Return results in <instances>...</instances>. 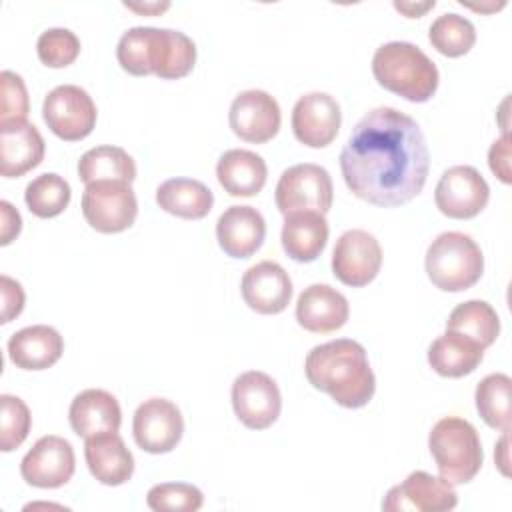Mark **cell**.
<instances>
[{
	"mask_svg": "<svg viewBox=\"0 0 512 512\" xmlns=\"http://www.w3.org/2000/svg\"><path fill=\"white\" fill-rule=\"evenodd\" d=\"M508 432L510 430H504V434H502V438H500V442L496 444V450H494V460H496V464H498V468L504 476H508Z\"/></svg>",
	"mask_w": 512,
	"mask_h": 512,
	"instance_id": "41",
	"label": "cell"
},
{
	"mask_svg": "<svg viewBox=\"0 0 512 512\" xmlns=\"http://www.w3.org/2000/svg\"><path fill=\"white\" fill-rule=\"evenodd\" d=\"M280 122V106L276 98L264 90H244L230 104L228 124L244 142L264 144L272 140L280 130Z\"/></svg>",
	"mask_w": 512,
	"mask_h": 512,
	"instance_id": "16",
	"label": "cell"
},
{
	"mask_svg": "<svg viewBox=\"0 0 512 512\" xmlns=\"http://www.w3.org/2000/svg\"><path fill=\"white\" fill-rule=\"evenodd\" d=\"M116 58L132 76L156 74L164 80H178L192 72L196 44L180 30L134 26L120 36Z\"/></svg>",
	"mask_w": 512,
	"mask_h": 512,
	"instance_id": "3",
	"label": "cell"
},
{
	"mask_svg": "<svg viewBox=\"0 0 512 512\" xmlns=\"http://www.w3.org/2000/svg\"><path fill=\"white\" fill-rule=\"evenodd\" d=\"M70 196V184L54 172L36 176L24 190V202L38 218H54L62 214L70 204Z\"/></svg>",
	"mask_w": 512,
	"mask_h": 512,
	"instance_id": "32",
	"label": "cell"
},
{
	"mask_svg": "<svg viewBox=\"0 0 512 512\" xmlns=\"http://www.w3.org/2000/svg\"><path fill=\"white\" fill-rule=\"evenodd\" d=\"M308 382L326 392L342 408L366 406L376 390V378L364 346L352 338H336L314 346L304 360Z\"/></svg>",
	"mask_w": 512,
	"mask_h": 512,
	"instance_id": "2",
	"label": "cell"
},
{
	"mask_svg": "<svg viewBox=\"0 0 512 512\" xmlns=\"http://www.w3.org/2000/svg\"><path fill=\"white\" fill-rule=\"evenodd\" d=\"M394 8L404 12L408 18H420L426 10L434 8V0L432 2H424V4H412V2H394Z\"/></svg>",
	"mask_w": 512,
	"mask_h": 512,
	"instance_id": "42",
	"label": "cell"
},
{
	"mask_svg": "<svg viewBox=\"0 0 512 512\" xmlns=\"http://www.w3.org/2000/svg\"><path fill=\"white\" fill-rule=\"evenodd\" d=\"M376 82L408 102H428L438 88L436 64L412 42L392 40L372 56Z\"/></svg>",
	"mask_w": 512,
	"mask_h": 512,
	"instance_id": "4",
	"label": "cell"
},
{
	"mask_svg": "<svg viewBox=\"0 0 512 512\" xmlns=\"http://www.w3.org/2000/svg\"><path fill=\"white\" fill-rule=\"evenodd\" d=\"M38 58L48 68H66L80 54V40L68 28H48L36 42Z\"/></svg>",
	"mask_w": 512,
	"mask_h": 512,
	"instance_id": "36",
	"label": "cell"
},
{
	"mask_svg": "<svg viewBox=\"0 0 512 512\" xmlns=\"http://www.w3.org/2000/svg\"><path fill=\"white\" fill-rule=\"evenodd\" d=\"M328 222L324 214L300 210L284 216L282 248L296 262H314L328 242Z\"/></svg>",
	"mask_w": 512,
	"mask_h": 512,
	"instance_id": "25",
	"label": "cell"
},
{
	"mask_svg": "<svg viewBox=\"0 0 512 512\" xmlns=\"http://www.w3.org/2000/svg\"><path fill=\"white\" fill-rule=\"evenodd\" d=\"M240 290L254 312L280 314L290 304L292 280L278 262L262 260L244 272Z\"/></svg>",
	"mask_w": 512,
	"mask_h": 512,
	"instance_id": "18",
	"label": "cell"
},
{
	"mask_svg": "<svg viewBox=\"0 0 512 512\" xmlns=\"http://www.w3.org/2000/svg\"><path fill=\"white\" fill-rule=\"evenodd\" d=\"M264 238V216L252 206H230L218 216L216 240L230 258H250Z\"/></svg>",
	"mask_w": 512,
	"mask_h": 512,
	"instance_id": "21",
	"label": "cell"
},
{
	"mask_svg": "<svg viewBox=\"0 0 512 512\" xmlns=\"http://www.w3.org/2000/svg\"><path fill=\"white\" fill-rule=\"evenodd\" d=\"M482 358L484 348L454 330H446L428 346V364L444 378H462L474 372Z\"/></svg>",
	"mask_w": 512,
	"mask_h": 512,
	"instance_id": "27",
	"label": "cell"
},
{
	"mask_svg": "<svg viewBox=\"0 0 512 512\" xmlns=\"http://www.w3.org/2000/svg\"><path fill=\"white\" fill-rule=\"evenodd\" d=\"M490 200V186L484 176L468 164L448 168L434 190L436 208L454 220L478 216Z\"/></svg>",
	"mask_w": 512,
	"mask_h": 512,
	"instance_id": "11",
	"label": "cell"
},
{
	"mask_svg": "<svg viewBox=\"0 0 512 512\" xmlns=\"http://www.w3.org/2000/svg\"><path fill=\"white\" fill-rule=\"evenodd\" d=\"M78 176L84 184L98 180H122L132 184L136 178V164L120 146H94L80 156Z\"/></svg>",
	"mask_w": 512,
	"mask_h": 512,
	"instance_id": "29",
	"label": "cell"
},
{
	"mask_svg": "<svg viewBox=\"0 0 512 512\" xmlns=\"http://www.w3.org/2000/svg\"><path fill=\"white\" fill-rule=\"evenodd\" d=\"M146 504L154 512H196L204 504V494L186 482H162L148 490Z\"/></svg>",
	"mask_w": 512,
	"mask_h": 512,
	"instance_id": "34",
	"label": "cell"
},
{
	"mask_svg": "<svg viewBox=\"0 0 512 512\" xmlns=\"http://www.w3.org/2000/svg\"><path fill=\"white\" fill-rule=\"evenodd\" d=\"M84 458L90 474L104 486H120L134 474V456L118 432L86 438Z\"/></svg>",
	"mask_w": 512,
	"mask_h": 512,
	"instance_id": "22",
	"label": "cell"
},
{
	"mask_svg": "<svg viewBox=\"0 0 512 512\" xmlns=\"http://www.w3.org/2000/svg\"><path fill=\"white\" fill-rule=\"evenodd\" d=\"M380 266L382 248L374 234L352 228L336 240L332 252V272L342 284L362 288L378 276Z\"/></svg>",
	"mask_w": 512,
	"mask_h": 512,
	"instance_id": "13",
	"label": "cell"
},
{
	"mask_svg": "<svg viewBox=\"0 0 512 512\" xmlns=\"http://www.w3.org/2000/svg\"><path fill=\"white\" fill-rule=\"evenodd\" d=\"M68 420L74 434L86 440L96 434L118 432L122 424V410L110 392L102 388H88L76 394L70 402Z\"/></svg>",
	"mask_w": 512,
	"mask_h": 512,
	"instance_id": "23",
	"label": "cell"
},
{
	"mask_svg": "<svg viewBox=\"0 0 512 512\" xmlns=\"http://www.w3.org/2000/svg\"><path fill=\"white\" fill-rule=\"evenodd\" d=\"M156 204L178 218L200 220L214 204L212 190L194 178H168L156 188Z\"/></svg>",
	"mask_w": 512,
	"mask_h": 512,
	"instance_id": "28",
	"label": "cell"
},
{
	"mask_svg": "<svg viewBox=\"0 0 512 512\" xmlns=\"http://www.w3.org/2000/svg\"><path fill=\"white\" fill-rule=\"evenodd\" d=\"M44 138L26 120L0 122V172L4 178H18L36 168L44 158Z\"/></svg>",
	"mask_w": 512,
	"mask_h": 512,
	"instance_id": "19",
	"label": "cell"
},
{
	"mask_svg": "<svg viewBox=\"0 0 512 512\" xmlns=\"http://www.w3.org/2000/svg\"><path fill=\"white\" fill-rule=\"evenodd\" d=\"M446 330L460 332L478 342L482 348H488L496 342L500 334V318L488 302L468 300L458 304L450 312L446 320Z\"/></svg>",
	"mask_w": 512,
	"mask_h": 512,
	"instance_id": "30",
	"label": "cell"
},
{
	"mask_svg": "<svg viewBox=\"0 0 512 512\" xmlns=\"http://www.w3.org/2000/svg\"><path fill=\"white\" fill-rule=\"evenodd\" d=\"M76 470L72 444L56 434L42 436L20 462V474L34 488H60Z\"/></svg>",
	"mask_w": 512,
	"mask_h": 512,
	"instance_id": "15",
	"label": "cell"
},
{
	"mask_svg": "<svg viewBox=\"0 0 512 512\" xmlns=\"http://www.w3.org/2000/svg\"><path fill=\"white\" fill-rule=\"evenodd\" d=\"M428 40L442 56L458 58L468 54L474 46L476 28L468 18L456 12H446L430 24Z\"/></svg>",
	"mask_w": 512,
	"mask_h": 512,
	"instance_id": "33",
	"label": "cell"
},
{
	"mask_svg": "<svg viewBox=\"0 0 512 512\" xmlns=\"http://www.w3.org/2000/svg\"><path fill=\"white\" fill-rule=\"evenodd\" d=\"M82 214L96 232L118 234L134 224L138 200L128 182L98 180L82 192Z\"/></svg>",
	"mask_w": 512,
	"mask_h": 512,
	"instance_id": "7",
	"label": "cell"
},
{
	"mask_svg": "<svg viewBox=\"0 0 512 512\" xmlns=\"http://www.w3.org/2000/svg\"><path fill=\"white\" fill-rule=\"evenodd\" d=\"M334 186L326 168L312 162H302L286 168L276 184V208L286 216L300 210L326 214L332 208Z\"/></svg>",
	"mask_w": 512,
	"mask_h": 512,
	"instance_id": "8",
	"label": "cell"
},
{
	"mask_svg": "<svg viewBox=\"0 0 512 512\" xmlns=\"http://www.w3.org/2000/svg\"><path fill=\"white\" fill-rule=\"evenodd\" d=\"M2 106L0 122L6 120H26L28 116V92L20 74L12 70H2Z\"/></svg>",
	"mask_w": 512,
	"mask_h": 512,
	"instance_id": "37",
	"label": "cell"
},
{
	"mask_svg": "<svg viewBox=\"0 0 512 512\" xmlns=\"http://www.w3.org/2000/svg\"><path fill=\"white\" fill-rule=\"evenodd\" d=\"M428 168L430 152L418 122L390 106L366 112L340 152L348 190L382 208L416 198L426 184Z\"/></svg>",
	"mask_w": 512,
	"mask_h": 512,
	"instance_id": "1",
	"label": "cell"
},
{
	"mask_svg": "<svg viewBox=\"0 0 512 512\" xmlns=\"http://www.w3.org/2000/svg\"><path fill=\"white\" fill-rule=\"evenodd\" d=\"M0 216H2V226H0V244L8 246L22 230V218L18 210L8 202L0 200Z\"/></svg>",
	"mask_w": 512,
	"mask_h": 512,
	"instance_id": "40",
	"label": "cell"
},
{
	"mask_svg": "<svg viewBox=\"0 0 512 512\" xmlns=\"http://www.w3.org/2000/svg\"><path fill=\"white\" fill-rule=\"evenodd\" d=\"M350 316L348 300L330 284H310L296 300L298 324L314 334H328L346 324Z\"/></svg>",
	"mask_w": 512,
	"mask_h": 512,
	"instance_id": "20",
	"label": "cell"
},
{
	"mask_svg": "<svg viewBox=\"0 0 512 512\" xmlns=\"http://www.w3.org/2000/svg\"><path fill=\"white\" fill-rule=\"evenodd\" d=\"M132 434L148 454L172 452L184 434L182 412L166 398H148L134 412Z\"/></svg>",
	"mask_w": 512,
	"mask_h": 512,
	"instance_id": "12",
	"label": "cell"
},
{
	"mask_svg": "<svg viewBox=\"0 0 512 512\" xmlns=\"http://www.w3.org/2000/svg\"><path fill=\"white\" fill-rule=\"evenodd\" d=\"M2 324H8L12 318H16L24 308V290L20 282L12 280L10 276L2 274Z\"/></svg>",
	"mask_w": 512,
	"mask_h": 512,
	"instance_id": "39",
	"label": "cell"
},
{
	"mask_svg": "<svg viewBox=\"0 0 512 512\" xmlns=\"http://www.w3.org/2000/svg\"><path fill=\"white\" fill-rule=\"evenodd\" d=\"M290 122L300 144L324 148L338 136L342 124L340 104L326 92H308L296 100Z\"/></svg>",
	"mask_w": 512,
	"mask_h": 512,
	"instance_id": "17",
	"label": "cell"
},
{
	"mask_svg": "<svg viewBox=\"0 0 512 512\" xmlns=\"http://www.w3.org/2000/svg\"><path fill=\"white\" fill-rule=\"evenodd\" d=\"M216 176L230 196L250 198L264 188L268 168L260 154L244 148H232L218 158Z\"/></svg>",
	"mask_w": 512,
	"mask_h": 512,
	"instance_id": "26",
	"label": "cell"
},
{
	"mask_svg": "<svg viewBox=\"0 0 512 512\" xmlns=\"http://www.w3.org/2000/svg\"><path fill=\"white\" fill-rule=\"evenodd\" d=\"M510 388L512 380L502 372L484 376L476 386V410L494 430H510Z\"/></svg>",
	"mask_w": 512,
	"mask_h": 512,
	"instance_id": "31",
	"label": "cell"
},
{
	"mask_svg": "<svg viewBox=\"0 0 512 512\" xmlns=\"http://www.w3.org/2000/svg\"><path fill=\"white\" fill-rule=\"evenodd\" d=\"M124 6L126 8H130V10H134V12H152V14H158V12H162V10H166L170 4L168 2H164V4H158V2H154V4H128V2H124Z\"/></svg>",
	"mask_w": 512,
	"mask_h": 512,
	"instance_id": "43",
	"label": "cell"
},
{
	"mask_svg": "<svg viewBox=\"0 0 512 512\" xmlns=\"http://www.w3.org/2000/svg\"><path fill=\"white\" fill-rule=\"evenodd\" d=\"M0 408H2V428H0V450L2 452H12L16 450L28 436L30 426H32V416L26 406V402L18 396L12 394H2L0 396Z\"/></svg>",
	"mask_w": 512,
	"mask_h": 512,
	"instance_id": "35",
	"label": "cell"
},
{
	"mask_svg": "<svg viewBox=\"0 0 512 512\" xmlns=\"http://www.w3.org/2000/svg\"><path fill=\"white\" fill-rule=\"evenodd\" d=\"M424 268L438 290L462 292L482 278L484 256L472 236L450 230L430 242Z\"/></svg>",
	"mask_w": 512,
	"mask_h": 512,
	"instance_id": "5",
	"label": "cell"
},
{
	"mask_svg": "<svg viewBox=\"0 0 512 512\" xmlns=\"http://www.w3.org/2000/svg\"><path fill=\"white\" fill-rule=\"evenodd\" d=\"M428 448L440 476L450 484L470 482L484 462L482 442L476 428L458 416L440 418L432 426Z\"/></svg>",
	"mask_w": 512,
	"mask_h": 512,
	"instance_id": "6",
	"label": "cell"
},
{
	"mask_svg": "<svg viewBox=\"0 0 512 512\" xmlns=\"http://www.w3.org/2000/svg\"><path fill=\"white\" fill-rule=\"evenodd\" d=\"M64 352V338L48 324H34L14 332L8 340V356L16 368L46 370Z\"/></svg>",
	"mask_w": 512,
	"mask_h": 512,
	"instance_id": "24",
	"label": "cell"
},
{
	"mask_svg": "<svg viewBox=\"0 0 512 512\" xmlns=\"http://www.w3.org/2000/svg\"><path fill=\"white\" fill-rule=\"evenodd\" d=\"M232 408L236 418L250 430L270 428L282 410L280 388L272 376L248 370L232 382Z\"/></svg>",
	"mask_w": 512,
	"mask_h": 512,
	"instance_id": "10",
	"label": "cell"
},
{
	"mask_svg": "<svg viewBox=\"0 0 512 512\" xmlns=\"http://www.w3.org/2000/svg\"><path fill=\"white\" fill-rule=\"evenodd\" d=\"M42 116L50 132L60 140L78 142L94 130L98 112L92 96L84 88L62 84L46 94Z\"/></svg>",
	"mask_w": 512,
	"mask_h": 512,
	"instance_id": "9",
	"label": "cell"
},
{
	"mask_svg": "<svg viewBox=\"0 0 512 512\" xmlns=\"http://www.w3.org/2000/svg\"><path fill=\"white\" fill-rule=\"evenodd\" d=\"M488 166L494 172V176L504 182L510 184L512 182V172H510V136L502 134L498 140L492 142L490 150H488Z\"/></svg>",
	"mask_w": 512,
	"mask_h": 512,
	"instance_id": "38",
	"label": "cell"
},
{
	"mask_svg": "<svg viewBox=\"0 0 512 512\" xmlns=\"http://www.w3.org/2000/svg\"><path fill=\"white\" fill-rule=\"evenodd\" d=\"M458 504V494L454 484L442 476H432L424 470L410 472L404 482L392 486L384 500L382 510L386 512H444L454 510Z\"/></svg>",
	"mask_w": 512,
	"mask_h": 512,
	"instance_id": "14",
	"label": "cell"
}]
</instances>
